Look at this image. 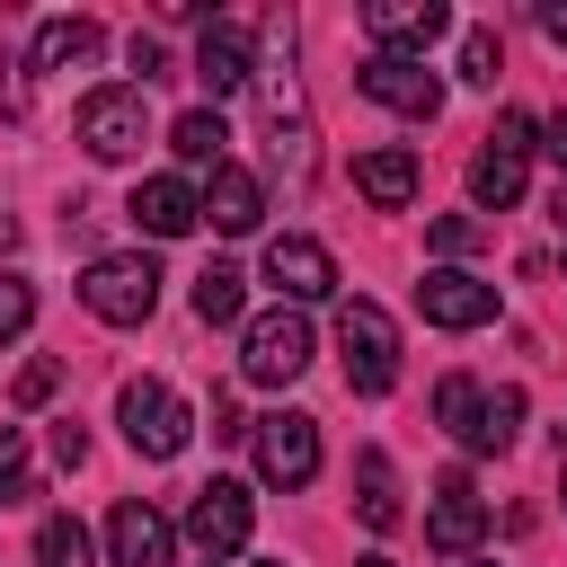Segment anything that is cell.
<instances>
[{"label":"cell","mask_w":567,"mask_h":567,"mask_svg":"<svg viewBox=\"0 0 567 567\" xmlns=\"http://www.w3.org/2000/svg\"><path fill=\"white\" fill-rule=\"evenodd\" d=\"M434 425L461 443V452H514L523 434V390H487L470 372H443L434 381Z\"/></svg>","instance_id":"cell-1"},{"label":"cell","mask_w":567,"mask_h":567,"mask_svg":"<svg viewBox=\"0 0 567 567\" xmlns=\"http://www.w3.org/2000/svg\"><path fill=\"white\" fill-rule=\"evenodd\" d=\"M310 354H319V337H310V319H301L292 301H275V310H257V319L239 328V381H257V390L301 381Z\"/></svg>","instance_id":"cell-2"},{"label":"cell","mask_w":567,"mask_h":567,"mask_svg":"<svg viewBox=\"0 0 567 567\" xmlns=\"http://www.w3.org/2000/svg\"><path fill=\"white\" fill-rule=\"evenodd\" d=\"M337 354H346V390L381 399V390L399 381V319H390L381 301H346V310H337Z\"/></svg>","instance_id":"cell-3"},{"label":"cell","mask_w":567,"mask_h":567,"mask_svg":"<svg viewBox=\"0 0 567 567\" xmlns=\"http://www.w3.org/2000/svg\"><path fill=\"white\" fill-rule=\"evenodd\" d=\"M115 425H124V443H133L142 461H177V452H186V434H195L186 399H177L168 381H151V372L115 390Z\"/></svg>","instance_id":"cell-4"},{"label":"cell","mask_w":567,"mask_h":567,"mask_svg":"<svg viewBox=\"0 0 567 567\" xmlns=\"http://www.w3.org/2000/svg\"><path fill=\"white\" fill-rule=\"evenodd\" d=\"M80 301H89V319H106V328H142V319L159 310V266H151L142 248H133V257H89Z\"/></svg>","instance_id":"cell-5"},{"label":"cell","mask_w":567,"mask_h":567,"mask_svg":"<svg viewBox=\"0 0 567 567\" xmlns=\"http://www.w3.org/2000/svg\"><path fill=\"white\" fill-rule=\"evenodd\" d=\"M532 115H496V133L478 142V159H470V204L478 213H514L523 204V168H532Z\"/></svg>","instance_id":"cell-6"},{"label":"cell","mask_w":567,"mask_h":567,"mask_svg":"<svg viewBox=\"0 0 567 567\" xmlns=\"http://www.w3.org/2000/svg\"><path fill=\"white\" fill-rule=\"evenodd\" d=\"M354 89L372 97V106H390V115H408V124H434L443 115V80L425 71V53H363V71H354Z\"/></svg>","instance_id":"cell-7"},{"label":"cell","mask_w":567,"mask_h":567,"mask_svg":"<svg viewBox=\"0 0 567 567\" xmlns=\"http://www.w3.org/2000/svg\"><path fill=\"white\" fill-rule=\"evenodd\" d=\"M248 443H257V478H266V487H310V478H319V416H301V408L257 416Z\"/></svg>","instance_id":"cell-8"},{"label":"cell","mask_w":567,"mask_h":567,"mask_svg":"<svg viewBox=\"0 0 567 567\" xmlns=\"http://www.w3.org/2000/svg\"><path fill=\"white\" fill-rule=\"evenodd\" d=\"M248 532H257V496H248L239 478H204V487H195V505H186V540L221 567V558H239V549H248Z\"/></svg>","instance_id":"cell-9"},{"label":"cell","mask_w":567,"mask_h":567,"mask_svg":"<svg viewBox=\"0 0 567 567\" xmlns=\"http://www.w3.org/2000/svg\"><path fill=\"white\" fill-rule=\"evenodd\" d=\"M151 133V97L142 89H89L80 97V151L89 159H133Z\"/></svg>","instance_id":"cell-10"},{"label":"cell","mask_w":567,"mask_h":567,"mask_svg":"<svg viewBox=\"0 0 567 567\" xmlns=\"http://www.w3.org/2000/svg\"><path fill=\"white\" fill-rule=\"evenodd\" d=\"M425 540H434L443 558H470V549L487 540V496H478L470 470H443V478H434V496H425Z\"/></svg>","instance_id":"cell-11"},{"label":"cell","mask_w":567,"mask_h":567,"mask_svg":"<svg viewBox=\"0 0 567 567\" xmlns=\"http://www.w3.org/2000/svg\"><path fill=\"white\" fill-rule=\"evenodd\" d=\"M416 310H425V328L470 337V328L496 319V284H478V275H461V266H434V275L416 284Z\"/></svg>","instance_id":"cell-12"},{"label":"cell","mask_w":567,"mask_h":567,"mask_svg":"<svg viewBox=\"0 0 567 567\" xmlns=\"http://www.w3.org/2000/svg\"><path fill=\"white\" fill-rule=\"evenodd\" d=\"M168 558H177V523H168L159 505L124 496V505L106 514V567H168Z\"/></svg>","instance_id":"cell-13"},{"label":"cell","mask_w":567,"mask_h":567,"mask_svg":"<svg viewBox=\"0 0 567 567\" xmlns=\"http://www.w3.org/2000/svg\"><path fill=\"white\" fill-rule=\"evenodd\" d=\"M266 284L301 310V301H328L337 292V257L319 248V239H301V230H284V239H266Z\"/></svg>","instance_id":"cell-14"},{"label":"cell","mask_w":567,"mask_h":567,"mask_svg":"<svg viewBox=\"0 0 567 567\" xmlns=\"http://www.w3.org/2000/svg\"><path fill=\"white\" fill-rule=\"evenodd\" d=\"M195 80H204L213 97H230L239 80H257V27H248V18H213L204 44H195Z\"/></svg>","instance_id":"cell-15"},{"label":"cell","mask_w":567,"mask_h":567,"mask_svg":"<svg viewBox=\"0 0 567 567\" xmlns=\"http://www.w3.org/2000/svg\"><path fill=\"white\" fill-rule=\"evenodd\" d=\"M443 27H452L443 0H372V9H363V35H372L381 53H425Z\"/></svg>","instance_id":"cell-16"},{"label":"cell","mask_w":567,"mask_h":567,"mask_svg":"<svg viewBox=\"0 0 567 567\" xmlns=\"http://www.w3.org/2000/svg\"><path fill=\"white\" fill-rule=\"evenodd\" d=\"M124 213H133L151 239H186V230L204 221V186H195V177H142Z\"/></svg>","instance_id":"cell-17"},{"label":"cell","mask_w":567,"mask_h":567,"mask_svg":"<svg viewBox=\"0 0 567 567\" xmlns=\"http://www.w3.org/2000/svg\"><path fill=\"white\" fill-rule=\"evenodd\" d=\"M354 186H363V204H381V213H408L416 204V186H425V168H416V151H363L354 159Z\"/></svg>","instance_id":"cell-18"},{"label":"cell","mask_w":567,"mask_h":567,"mask_svg":"<svg viewBox=\"0 0 567 567\" xmlns=\"http://www.w3.org/2000/svg\"><path fill=\"white\" fill-rule=\"evenodd\" d=\"M97 53H106L97 18H44L35 27V71H97Z\"/></svg>","instance_id":"cell-19"},{"label":"cell","mask_w":567,"mask_h":567,"mask_svg":"<svg viewBox=\"0 0 567 567\" xmlns=\"http://www.w3.org/2000/svg\"><path fill=\"white\" fill-rule=\"evenodd\" d=\"M204 221H213V230H230V239H239V230H257V221H266V186H257L248 168H230V159H221V168H213V186H204Z\"/></svg>","instance_id":"cell-20"},{"label":"cell","mask_w":567,"mask_h":567,"mask_svg":"<svg viewBox=\"0 0 567 567\" xmlns=\"http://www.w3.org/2000/svg\"><path fill=\"white\" fill-rule=\"evenodd\" d=\"M354 514L372 523V532H390L399 523V478H390V452L372 443V452H354Z\"/></svg>","instance_id":"cell-21"},{"label":"cell","mask_w":567,"mask_h":567,"mask_svg":"<svg viewBox=\"0 0 567 567\" xmlns=\"http://www.w3.org/2000/svg\"><path fill=\"white\" fill-rule=\"evenodd\" d=\"M221 142H230V133H221V115H213V106H186V115L168 124V151H177L186 168H221Z\"/></svg>","instance_id":"cell-22"},{"label":"cell","mask_w":567,"mask_h":567,"mask_svg":"<svg viewBox=\"0 0 567 567\" xmlns=\"http://www.w3.org/2000/svg\"><path fill=\"white\" fill-rule=\"evenodd\" d=\"M239 301H248V275H239V266H204V275H195V319H204V328H230Z\"/></svg>","instance_id":"cell-23"},{"label":"cell","mask_w":567,"mask_h":567,"mask_svg":"<svg viewBox=\"0 0 567 567\" xmlns=\"http://www.w3.org/2000/svg\"><path fill=\"white\" fill-rule=\"evenodd\" d=\"M97 549H89V532H80V514H44L35 523V567H89Z\"/></svg>","instance_id":"cell-24"},{"label":"cell","mask_w":567,"mask_h":567,"mask_svg":"<svg viewBox=\"0 0 567 567\" xmlns=\"http://www.w3.org/2000/svg\"><path fill=\"white\" fill-rule=\"evenodd\" d=\"M35 496V461H27V434L18 425H0V514L9 505H27Z\"/></svg>","instance_id":"cell-25"},{"label":"cell","mask_w":567,"mask_h":567,"mask_svg":"<svg viewBox=\"0 0 567 567\" xmlns=\"http://www.w3.org/2000/svg\"><path fill=\"white\" fill-rule=\"evenodd\" d=\"M496 71H505L496 27H461V80H470V89H496Z\"/></svg>","instance_id":"cell-26"},{"label":"cell","mask_w":567,"mask_h":567,"mask_svg":"<svg viewBox=\"0 0 567 567\" xmlns=\"http://www.w3.org/2000/svg\"><path fill=\"white\" fill-rule=\"evenodd\" d=\"M35 328V284L27 275H0V346H18Z\"/></svg>","instance_id":"cell-27"},{"label":"cell","mask_w":567,"mask_h":567,"mask_svg":"<svg viewBox=\"0 0 567 567\" xmlns=\"http://www.w3.org/2000/svg\"><path fill=\"white\" fill-rule=\"evenodd\" d=\"M434 248H443V257L478 248V221H470V213H443V221H434Z\"/></svg>","instance_id":"cell-28"},{"label":"cell","mask_w":567,"mask_h":567,"mask_svg":"<svg viewBox=\"0 0 567 567\" xmlns=\"http://www.w3.org/2000/svg\"><path fill=\"white\" fill-rule=\"evenodd\" d=\"M53 381H62V363H27V372H18V408H44Z\"/></svg>","instance_id":"cell-29"},{"label":"cell","mask_w":567,"mask_h":567,"mask_svg":"<svg viewBox=\"0 0 567 567\" xmlns=\"http://www.w3.org/2000/svg\"><path fill=\"white\" fill-rule=\"evenodd\" d=\"M53 461H62V470H80V461H89V434H80V425H71V416H62V425H53Z\"/></svg>","instance_id":"cell-30"},{"label":"cell","mask_w":567,"mask_h":567,"mask_svg":"<svg viewBox=\"0 0 567 567\" xmlns=\"http://www.w3.org/2000/svg\"><path fill=\"white\" fill-rule=\"evenodd\" d=\"M133 71H142V89H151V80H159V71H168V53H159V44H151V35H133Z\"/></svg>","instance_id":"cell-31"},{"label":"cell","mask_w":567,"mask_h":567,"mask_svg":"<svg viewBox=\"0 0 567 567\" xmlns=\"http://www.w3.org/2000/svg\"><path fill=\"white\" fill-rule=\"evenodd\" d=\"M532 18H540V35H549V44H567V0H540Z\"/></svg>","instance_id":"cell-32"},{"label":"cell","mask_w":567,"mask_h":567,"mask_svg":"<svg viewBox=\"0 0 567 567\" xmlns=\"http://www.w3.org/2000/svg\"><path fill=\"white\" fill-rule=\"evenodd\" d=\"M540 142H549V159H558V177H567V106H558V115L540 124Z\"/></svg>","instance_id":"cell-33"},{"label":"cell","mask_w":567,"mask_h":567,"mask_svg":"<svg viewBox=\"0 0 567 567\" xmlns=\"http://www.w3.org/2000/svg\"><path fill=\"white\" fill-rule=\"evenodd\" d=\"M558 496H567V461H558Z\"/></svg>","instance_id":"cell-34"},{"label":"cell","mask_w":567,"mask_h":567,"mask_svg":"<svg viewBox=\"0 0 567 567\" xmlns=\"http://www.w3.org/2000/svg\"><path fill=\"white\" fill-rule=\"evenodd\" d=\"M354 567H390V558H354Z\"/></svg>","instance_id":"cell-35"},{"label":"cell","mask_w":567,"mask_h":567,"mask_svg":"<svg viewBox=\"0 0 567 567\" xmlns=\"http://www.w3.org/2000/svg\"><path fill=\"white\" fill-rule=\"evenodd\" d=\"M248 567H284V558H248Z\"/></svg>","instance_id":"cell-36"}]
</instances>
